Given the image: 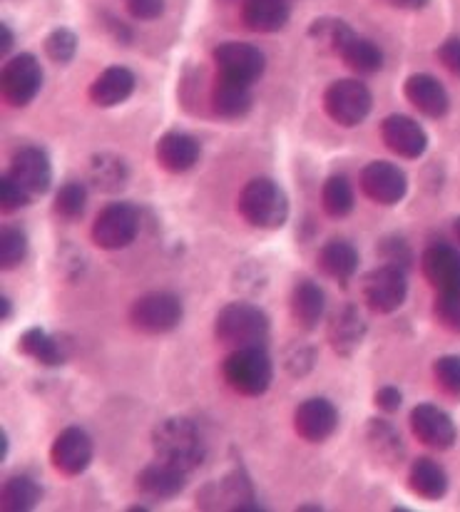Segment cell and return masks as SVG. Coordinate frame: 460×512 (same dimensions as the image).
<instances>
[{"instance_id":"obj_1","label":"cell","mask_w":460,"mask_h":512,"mask_svg":"<svg viewBox=\"0 0 460 512\" xmlns=\"http://www.w3.org/2000/svg\"><path fill=\"white\" fill-rule=\"evenodd\" d=\"M152 448L157 460L170 463L175 468L192 473L207 458V445L202 433L187 418H167L152 430Z\"/></svg>"},{"instance_id":"obj_2","label":"cell","mask_w":460,"mask_h":512,"mask_svg":"<svg viewBox=\"0 0 460 512\" xmlns=\"http://www.w3.org/2000/svg\"><path fill=\"white\" fill-rule=\"evenodd\" d=\"M269 331H272L269 316L259 306L247 304V301L227 304L214 316V336L229 348L264 346L269 339Z\"/></svg>"},{"instance_id":"obj_3","label":"cell","mask_w":460,"mask_h":512,"mask_svg":"<svg viewBox=\"0 0 460 512\" xmlns=\"http://www.w3.org/2000/svg\"><path fill=\"white\" fill-rule=\"evenodd\" d=\"M237 209L252 227L281 229L289 219V197L274 179L259 177L244 184Z\"/></svg>"},{"instance_id":"obj_4","label":"cell","mask_w":460,"mask_h":512,"mask_svg":"<svg viewBox=\"0 0 460 512\" xmlns=\"http://www.w3.org/2000/svg\"><path fill=\"white\" fill-rule=\"evenodd\" d=\"M224 381L229 383L232 391L239 396L259 398L269 391L274 381V366L269 353L264 346L252 348H234L227 358H224Z\"/></svg>"},{"instance_id":"obj_5","label":"cell","mask_w":460,"mask_h":512,"mask_svg":"<svg viewBox=\"0 0 460 512\" xmlns=\"http://www.w3.org/2000/svg\"><path fill=\"white\" fill-rule=\"evenodd\" d=\"M184 319V306L180 296L170 291H152L140 296L130 309L132 329L147 336H162L175 331Z\"/></svg>"},{"instance_id":"obj_6","label":"cell","mask_w":460,"mask_h":512,"mask_svg":"<svg viewBox=\"0 0 460 512\" xmlns=\"http://www.w3.org/2000/svg\"><path fill=\"white\" fill-rule=\"evenodd\" d=\"M140 209L130 202H112L95 217L90 229L92 242L105 252L130 247L140 234Z\"/></svg>"},{"instance_id":"obj_7","label":"cell","mask_w":460,"mask_h":512,"mask_svg":"<svg viewBox=\"0 0 460 512\" xmlns=\"http://www.w3.org/2000/svg\"><path fill=\"white\" fill-rule=\"evenodd\" d=\"M197 508L202 510H239V512H257L262 510L254 495L252 480L242 468L232 470L227 478L214 480L202 488L197 495Z\"/></svg>"},{"instance_id":"obj_8","label":"cell","mask_w":460,"mask_h":512,"mask_svg":"<svg viewBox=\"0 0 460 512\" xmlns=\"http://www.w3.org/2000/svg\"><path fill=\"white\" fill-rule=\"evenodd\" d=\"M371 90L359 80H336L324 92V110L336 125L359 127L371 115Z\"/></svg>"},{"instance_id":"obj_9","label":"cell","mask_w":460,"mask_h":512,"mask_svg":"<svg viewBox=\"0 0 460 512\" xmlns=\"http://www.w3.org/2000/svg\"><path fill=\"white\" fill-rule=\"evenodd\" d=\"M43 87V68L38 58L20 53L3 65L0 73V92L10 107H28Z\"/></svg>"},{"instance_id":"obj_10","label":"cell","mask_w":460,"mask_h":512,"mask_svg":"<svg viewBox=\"0 0 460 512\" xmlns=\"http://www.w3.org/2000/svg\"><path fill=\"white\" fill-rule=\"evenodd\" d=\"M408 281L406 271L393 264H383L366 274L364 279V301L376 314H393L406 304Z\"/></svg>"},{"instance_id":"obj_11","label":"cell","mask_w":460,"mask_h":512,"mask_svg":"<svg viewBox=\"0 0 460 512\" xmlns=\"http://www.w3.org/2000/svg\"><path fill=\"white\" fill-rule=\"evenodd\" d=\"M219 75L237 83L254 85L267 70V58L257 45L249 43H222L212 53Z\"/></svg>"},{"instance_id":"obj_12","label":"cell","mask_w":460,"mask_h":512,"mask_svg":"<svg viewBox=\"0 0 460 512\" xmlns=\"http://www.w3.org/2000/svg\"><path fill=\"white\" fill-rule=\"evenodd\" d=\"M50 463L65 478H78L92 463V438L83 428H65L53 440Z\"/></svg>"},{"instance_id":"obj_13","label":"cell","mask_w":460,"mask_h":512,"mask_svg":"<svg viewBox=\"0 0 460 512\" xmlns=\"http://www.w3.org/2000/svg\"><path fill=\"white\" fill-rule=\"evenodd\" d=\"M361 189L371 202L383 204V207H393L401 202L408 192V177L401 167L391 165V162H371L361 170Z\"/></svg>"},{"instance_id":"obj_14","label":"cell","mask_w":460,"mask_h":512,"mask_svg":"<svg viewBox=\"0 0 460 512\" xmlns=\"http://www.w3.org/2000/svg\"><path fill=\"white\" fill-rule=\"evenodd\" d=\"M381 140L393 155L403 160H418L428 150L426 130L408 115H388L381 122Z\"/></svg>"},{"instance_id":"obj_15","label":"cell","mask_w":460,"mask_h":512,"mask_svg":"<svg viewBox=\"0 0 460 512\" xmlns=\"http://www.w3.org/2000/svg\"><path fill=\"white\" fill-rule=\"evenodd\" d=\"M339 428V411L326 398H309L294 411V430L306 443H324Z\"/></svg>"},{"instance_id":"obj_16","label":"cell","mask_w":460,"mask_h":512,"mask_svg":"<svg viewBox=\"0 0 460 512\" xmlns=\"http://www.w3.org/2000/svg\"><path fill=\"white\" fill-rule=\"evenodd\" d=\"M411 430L423 445L433 450H448L456 443V423L443 408L421 403L411 411Z\"/></svg>"},{"instance_id":"obj_17","label":"cell","mask_w":460,"mask_h":512,"mask_svg":"<svg viewBox=\"0 0 460 512\" xmlns=\"http://www.w3.org/2000/svg\"><path fill=\"white\" fill-rule=\"evenodd\" d=\"M8 174L33 197L45 194L53 184V165H50L48 152L40 147H20L10 160Z\"/></svg>"},{"instance_id":"obj_18","label":"cell","mask_w":460,"mask_h":512,"mask_svg":"<svg viewBox=\"0 0 460 512\" xmlns=\"http://www.w3.org/2000/svg\"><path fill=\"white\" fill-rule=\"evenodd\" d=\"M187 475L189 473L175 468V465L157 460V463L147 465V468H142L140 473H137V493L147 500H155V503H160V500H172L187 488Z\"/></svg>"},{"instance_id":"obj_19","label":"cell","mask_w":460,"mask_h":512,"mask_svg":"<svg viewBox=\"0 0 460 512\" xmlns=\"http://www.w3.org/2000/svg\"><path fill=\"white\" fill-rule=\"evenodd\" d=\"M421 271L433 289L460 291V252L448 244H433L421 256Z\"/></svg>"},{"instance_id":"obj_20","label":"cell","mask_w":460,"mask_h":512,"mask_svg":"<svg viewBox=\"0 0 460 512\" xmlns=\"http://www.w3.org/2000/svg\"><path fill=\"white\" fill-rule=\"evenodd\" d=\"M403 95L418 112H423L431 120H441L451 110V97H448L446 87L441 85V80L428 73L411 75L403 85Z\"/></svg>"},{"instance_id":"obj_21","label":"cell","mask_w":460,"mask_h":512,"mask_svg":"<svg viewBox=\"0 0 460 512\" xmlns=\"http://www.w3.org/2000/svg\"><path fill=\"white\" fill-rule=\"evenodd\" d=\"M155 157L162 170L172 174H184L192 170L202 157V147L192 135L182 130H170L157 140Z\"/></svg>"},{"instance_id":"obj_22","label":"cell","mask_w":460,"mask_h":512,"mask_svg":"<svg viewBox=\"0 0 460 512\" xmlns=\"http://www.w3.org/2000/svg\"><path fill=\"white\" fill-rule=\"evenodd\" d=\"M137 78L132 70L122 68V65H110L102 70L90 85V100L97 107H117L125 100H130L135 92Z\"/></svg>"},{"instance_id":"obj_23","label":"cell","mask_w":460,"mask_h":512,"mask_svg":"<svg viewBox=\"0 0 460 512\" xmlns=\"http://www.w3.org/2000/svg\"><path fill=\"white\" fill-rule=\"evenodd\" d=\"M366 339V321L361 319L359 309L354 304H346L339 314L331 319L329 343L339 356H354Z\"/></svg>"},{"instance_id":"obj_24","label":"cell","mask_w":460,"mask_h":512,"mask_svg":"<svg viewBox=\"0 0 460 512\" xmlns=\"http://www.w3.org/2000/svg\"><path fill=\"white\" fill-rule=\"evenodd\" d=\"M252 105V85L237 83V80L219 75L212 90V107L222 120H239V117H244L252 110Z\"/></svg>"},{"instance_id":"obj_25","label":"cell","mask_w":460,"mask_h":512,"mask_svg":"<svg viewBox=\"0 0 460 512\" xmlns=\"http://www.w3.org/2000/svg\"><path fill=\"white\" fill-rule=\"evenodd\" d=\"M291 18L286 0H244L242 23L254 33H276Z\"/></svg>"},{"instance_id":"obj_26","label":"cell","mask_w":460,"mask_h":512,"mask_svg":"<svg viewBox=\"0 0 460 512\" xmlns=\"http://www.w3.org/2000/svg\"><path fill=\"white\" fill-rule=\"evenodd\" d=\"M319 266L326 276L346 286L359 271V252L344 239H331L319 249Z\"/></svg>"},{"instance_id":"obj_27","label":"cell","mask_w":460,"mask_h":512,"mask_svg":"<svg viewBox=\"0 0 460 512\" xmlns=\"http://www.w3.org/2000/svg\"><path fill=\"white\" fill-rule=\"evenodd\" d=\"M324 309H326V296L319 284L304 279L294 286V291H291V316H294V321L301 326V329L306 331L316 329L321 316H324Z\"/></svg>"},{"instance_id":"obj_28","label":"cell","mask_w":460,"mask_h":512,"mask_svg":"<svg viewBox=\"0 0 460 512\" xmlns=\"http://www.w3.org/2000/svg\"><path fill=\"white\" fill-rule=\"evenodd\" d=\"M408 488L423 500H441L448 493V475L433 458H418L408 470Z\"/></svg>"},{"instance_id":"obj_29","label":"cell","mask_w":460,"mask_h":512,"mask_svg":"<svg viewBox=\"0 0 460 512\" xmlns=\"http://www.w3.org/2000/svg\"><path fill=\"white\" fill-rule=\"evenodd\" d=\"M341 60L349 65L354 73L359 75H373L383 68V53L373 40L361 38V35L351 33L349 38L341 43V48L336 50Z\"/></svg>"},{"instance_id":"obj_30","label":"cell","mask_w":460,"mask_h":512,"mask_svg":"<svg viewBox=\"0 0 460 512\" xmlns=\"http://www.w3.org/2000/svg\"><path fill=\"white\" fill-rule=\"evenodd\" d=\"M127 179H130V170H127L122 157L100 152L90 160V182L100 192H120V189H125Z\"/></svg>"},{"instance_id":"obj_31","label":"cell","mask_w":460,"mask_h":512,"mask_svg":"<svg viewBox=\"0 0 460 512\" xmlns=\"http://www.w3.org/2000/svg\"><path fill=\"white\" fill-rule=\"evenodd\" d=\"M43 490L28 475H15V478L5 480L3 493H0V508L5 512H28L38 508Z\"/></svg>"},{"instance_id":"obj_32","label":"cell","mask_w":460,"mask_h":512,"mask_svg":"<svg viewBox=\"0 0 460 512\" xmlns=\"http://www.w3.org/2000/svg\"><path fill=\"white\" fill-rule=\"evenodd\" d=\"M20 351L25 356H30L33 361H38L40 366H63L65 363V351L58 341L50 334H45L43 329H28L20 336Z\"/></svg>"},{"instance_id":"obj_33","label":"cell","mask_w":460,"mask_h":512,"mask_svg":"<svg viewBox=\"0 0 460 512\" xmlns=\"http://www.w3.org/2000/svg\"><path fill=\"white\" fill-rule=\"evenodd\" d=\"M321 204L331 219H344L354 212V189L344 174H334L324 182L321 189Z\"/></svg>"},{"instance_id":"obj_34","label":"cell","mask_w":460,"mask_h":512,"mask_svg":"<svg viewBox=\"0 0 460 512\" xmlns=\"http://www.w3.org/2000/svg\"><path fill=\"white\" fill-rule=\"evenodd\" d=\"M368 445L373 448L376 458L386 460V463H396L403 455V440L398 435V430L391 426L388 421H371L368 423L366 433Z\"/></svg>"},{"instance_id":"obj_35","label":"cell","mask_w":460,"mask_h":512,"mask_svg":"<svg viewBox=\"0 0 460 512\" xmlns=\"http://www.w3.org/2000/svg\"><path fill=\"white\" fill-rule=\"evenodd\" d=\"M88 207V187L83 182H68L55 194V214L68 222L80 219Z\"/></svg>"},{"instance_id":"obj_36","label":"cell","mask_w":460,"mask_h":512,"mask_svg":"<svg viewBox=\"0 0 460 512\" xmlns=\"http://www.w3.org/2000/svg\"><path fill=\"white\" fill-rule=\"evenodd\" d=\"M28 256V237L15 227H5L0 232V269L13 271Z\"/></svg>"},{"instance_id":"obj_37","label":"cell","mask_w":460,"mask_h":512,"mask_svg":"<svg viewBox=\"0 0 460 512\" xmlns=\"http://www.w3.org/2000/svg\"><path fill=\"white\" fill-rule=\"evenodd\" d=\"M45 55L53 60L55 65H68L78 55V35L70 28H55L53 33L45 38Z\"/></svg>"},{"instance_id":"obj_38","label":"cell","mask_w":460,"mask_h":512,"mask_svg":"<svg viewBox=\"0 0 460 512\" xmlns=\"http://www.w3.org/2000/svg\"><path fill=\"white\" fill-rule=\"evenodd\" d=\"M351 33H354V30L349 28V23H344V20H336V18L314 20L309 28L311 38H314L319 45H324V48L334 50V53L341 48V43H344Z\"/></svg>"},{"instance_id":"obj_39","label":"cell","mask_w":460,"mask_h":512,"mask_svg":"<svg viewBox=\"0 0 460 512\" xmlns=\"http://www.w3.org/2000/svg\"><path fill=\"white\" fill-rule=\"evenodd\" d=\"M433 316L443 329L460 334V291H441L433 304Z\"/></svg>"},{"instance_id":"obj_40","label":"cell","mask_w":460,"mask_h":512,"mask_svg":"<svg viewBox=\"0 0 460 512\" xmlns=\"http://www.w3.org/2000/svg\"><path fill=\"white\" fill-rule=\"evenodd\" d=\"M436 383L448 396L460 398V356H443L433 363Z\"/></svg>"},{"instance_id":"obj_41","label":"cell","mask_w":460,"mask_h":512,"mask_svg":"<svg viewBox=\"0 0 460 512\" xmlns=\"http://www.w3.org/2000/svg\"><path fill=\"white\" fill-rule=\"evenodd\" d=\"M30 197H33V194H30L28 189L20 187L10 174H3V179H0V209H3L5 214H13L18 212V209L28 207Z\"/></svg>"},{"instance_id":"obj_42","label":"cell","mask_w":460,"mask_h":512,"mask_svg":"<svg viewBox=\"0 0 460 512\" xmlns=\"http://www.w3.org/2000/svg\"><path fill=\"white\" fill-rule=\"evenodd\" d=\"M284 368L291 373V376H306V373L314 368V351L306 346L289 348L284 356Z\"/></svg>"},{"instance_id":"obj_43","label":"cell","mask_w":460,"mask_h":512,"mask_svg":"<svg viewBox=\"0 0 460 512\" xmlns=\"http://www.w3.org/2000/svg\"><path fill=\"white\" fill-rule=\"evenodd\" d=\"M381 254L386 256V264L398 266V269H403V271H406L408 264H411V261H413L408 244L403 242V239H398V237L383 239V242H381Z\"/></svg>"},{"instance_id":"obj_44","label":"cell","mask_w":460,"mask_h":512,"mask_svg":"<svg viewBox=\"0 0 460 512\" xmlns=\"http://www.w3.org/2000/svg\"><path fill=\"white\" fill-rule=\"evenodd\" d=\"M122 3L137 20H155L165 13V0H122Z\"/></svg>"},{"instance_id":"obj_45","label":"cell","mask_w":460,"mask_h":512,"mask_svg":"<svg viewBox=\"0 0 460 512\" xmlns=\"http://www.w3.org/2000/svg\"><path fill=\"white\" fill-rule=\"evenodd\" d=\"M438 60H441L443 68H446L448 73L460 78V38H448L446 43L438 48Z\"/></svg>"},{"instance_id":"obj_46","label":"cell","mask_w":460,"mask_h":512,"mask_svg":"<svg viewBox=\"0 0 460 512\" xmlns=\"http://www.w3.org/2000/svg\"><path fill=\"white\" fill-rule=\"evenodd\" d=\"M373 403H376V408H381L383 413H396L398 408H401L403 396L396 386H383L378 388L376 396H373Z\"/></svg>"},{"instance_id":"obj_47","label":"cell","mask_w":460,"mask_h":512,"mask_svg":"<svg viewBox=\"0 0 460 512\" xmlns=\"http://www.w3.org/2000/svg\"><path fill=\"white\" fill-rule=\"evenodd\" d=\"M386 3L401 10H423L428 5V0H386Z\"/></svg>"},{"instance_id":"obj_48","label":"cell","mask_w":460,"mask_h":512,"mask_svg":"<svg viewBox=\"0 0 460 512\" xmlns=\"http://www.w3.org/2000/svg\"><path fill=\"white\" fill-rule=\"evenodd\" d=\"M0 30H3V55L10 53V48H13V33H10V25H0Z\"/></svg>"},{"instance_id":"obj_49","label":"cell","mask_w":460,"mask_h":512,"mask_svg":"<svg viewBox=\"0 0 460 512\" xmlns=\"http://www.w3.org/2000/svg\"><path fill=\"white\" fill-rule=\"evenodd\" d=\"M0 304H3V321H8L10 319V311H13V306H10L8 296H3V299H0Z\"/></svg>"},{"instance_id":"obj_50","label":"cell","mask_w":460,"mask_h":512,"mask_svg":"<svg viewBox=\"0 0 460 512\" xmlns=\"http://www.w3.org/2000/svg\"><path fill=\"white\" fill-rule=\"evenodd\" d=\"M306 510H314V512H319V510H321V505H299V512H306Z\"/></svg>"},{"instance_id":"obj_51","label":"cell","mask_w":460,"mask_h":512,"mask_svg":"<svg viewBox=\"0 0 460 512\" xmlns=\"http://www.w3.org/2000/svg\"><path fill=\"white\" fill-rule=\"evenodd\" d=\"M453 232H456V239H458V244H460V217L456 219V224H453Z\"/></svg>"}]
</instances>
